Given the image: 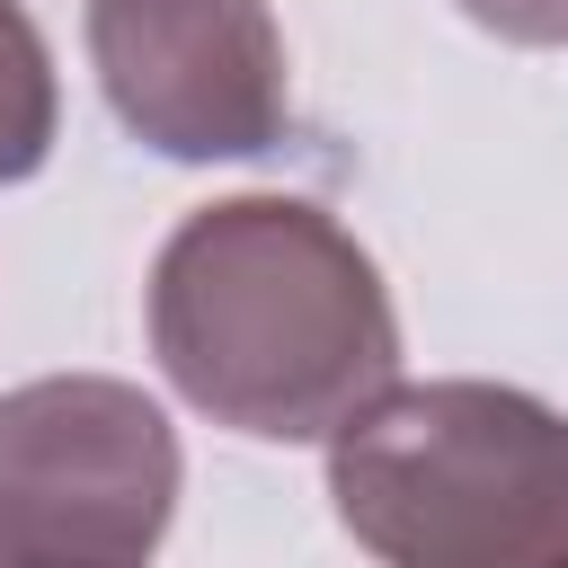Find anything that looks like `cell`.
Instances as JSON below:
<instances>
[{
	"instance_id": "6da1fadb",
	"label": "cell",
	"mask_w": 568,
	"mask_h": 568,
	"mask_svg": "<svg viewBox=\"0 0 568 568\" xmlns=\"http://www.w3.org/2000/svg\"><path fill=\"white\" fill-rule=\"evenodd\" d=\"M151 355L213 426L320 444L399 382V311L337 213L302 195H222L151 257Z\"/></svg>"
},
{
	"instance_id": "7a4b0ae2",
	"label": "cell",
	"mask_w": 568,
	"mask_h": 568,
	"mask_svg": "<svg viewBox=\"0 0 568 568\" xmlns=\"http://www.w3.org/2000/svg\"><path fill=\"white\" fill-rule=\"evenodd\" d=\"M328 497L382 568H568V417L515 382H390L328 435Z\"/></svg>"
},
{
	"instance_id": "3957f363",
	"label": "cell",
	"mask_w": 568,
	"mask_h": 568,
	"mask_svg": "<svg viewBox=\"0 0 568 568\" xmlns=\"http://www.w3.org/2000/svg\"><path fill=\"white\" fill-rule=\"evenodd\" d=\"M178 515V435L115 373L0 390V568H151Z\"/></svg>"
},
{
	"instance_id": "277c9868",
	"label": "cell",
	"mask_w": 568,
	"mask_h": 568,
	"mask_svg": "<svg viewBox=\"0 0 568 568\" xmlns=\"http://www.w3.org/2000/svg\"><path fill=\"white\" fill-rule=\"evenodd\" d=\"M89 62L124 133L169 160H257L293 124L266 0H89Z\"/></svg>"
},
{
	"instance_id": "5b68a950",
	"label": "cell",
	"mask_w": 568,
	"mask_h": 568,
	"mask_svg": "<svg viewBox=\"0 0 568 568\" xmlns=\"http://www.w3.org/2000/svg\"><path fill=\"white\" fill-rule=\"evenodd\" d=\"M62 133V89H53V53L36 36V18L18 0H0V186L36 178L44 151Z\"/></svg>"
},
{
	"instance_id": "8992f818",
	"label": "cell",
	"mask_w": 568,
	"mask_h": 568,
	"mask_svg": "<svg viewBox=\"0 0 568 568\" xmlns=\"http://www.w3.org/2000/svg\"><path fill=\"white\" fill-rule=\"evenodd\" d=\"M462 18L506 44H568V0H462Z\"/></svg>"
}]
</instances>
